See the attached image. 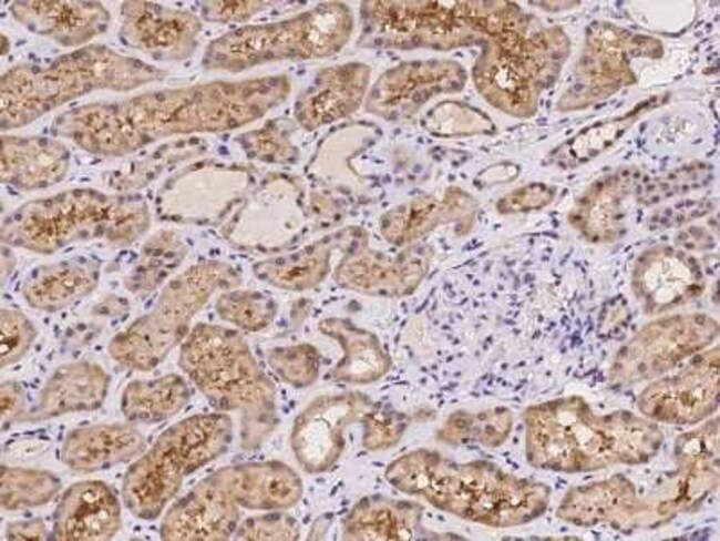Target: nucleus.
<instances>
[{
    "instance_id": "obj_25",
    "label": "nucleus",
    "mask_w": 720,
    "mask_h": 541,
    "mask_svg": "<svg viewBox=\"0 0 720 541\" xmlns=\"http://www.w3.org/2000/svg\"><path fill=\"white\" fill-rule=\"evenodd\" d=\"M453 68L449 64H416L408 65L392 72L382 80V84L401 86L394 91H374L372 102L383 108H404L414 102V94L418 103L429 98L434 92L453 90L459 84L457 79L451 75Z\"/></svg>"
},
{
    "instance_id": "obj_16",
    "label": "nucleus",
    "mask_w": 720,
    "mask_h": 541,
    "mask_svg": "<svg viewBox=\"0 0 720 541\" xmlns=\"http://www.w3.org/2000/svg\"><path fill=\"white\" fill-rule=\"evenodd\" d=\"M369 22L381 40L393 44L433 41L449 35L454 18L438 2H372Z\"/></svg>"
},
{
    "instance_id": "obj_26",
    "label": "nucleus",
    "mask_w": 720,
    "mask_h": 541,
    "mask_svg": "<svg viewBox=\"0 0 720 541\" xmlns=\"http://www.w3.org/2000/svg\"><path fill=\"white\" fill-rule=\"evenodd\" d=\"M1 507L23 510L50 501L59 491V478L45 470L1 466Z\"/></svg>"
},
{
    "instance_id": "obj_9",
    "label": "nucleus",
    "mask_w": 720,
    "mask_h": 541,
    "mask_svg": "<svg viewBox=\"0 0 720 541\" xmlns=\"http://www.w3.org/2000/svg\"><path fill=\"white\" fill-rule=\"evenodd\" d=\"M719 394V351L712 349L683 368L651 384L641 395L640 407L651 417L687 422L710 411Z\"/></svg>"
},
{
    "instance_id": "obj_6",
    "label": "nucleus",
    "mask_w": 720,
    "mask_h": 541,
    "mask_svg": "<svg viewBox=\"0 0 720 541\" xmlns=\"http://www.w3.org/2000/svg\"><path fill=\"white\" fill-rule=\"evenodd\" d=\"M718 330L717 321L699 314L655 320L619 350L611 376L624 382L658 376L707 347Z\"/></svg>"
},
{
    "instance_id": "obj_38",
    "label": "nucleus",
    "mask_w": 720,
    "mask_h": 541,
    "mask_svg": "<svg viewBox=\"0 0 720 541\" xmlns=\"http://www.w3.org/2000/svg\"><path fill=\"white\" fill-rule=\"evenodd\" d=\"M133 64H134L135 68H141L142 67V62L138 61V60H134Z\"/></svg>"
},
{
    "instance_id": "obj_3",
    "label": "nucleus",
    "mask_w": 720,
    "mask_h": 541,
    "mask_svg": "<svg viewBox=\"0 0 720 541\" xmlns=\"http://www.w3.org/2000/svg\"><path fill=\"white\" fill-rule=\"evenodd\" d=\"M233 440V421L224 412L186 417L164 430L126 470L122 500L143 520L157 518L184 479L225 453Z\"/></svg>"
},
{
    "instance_id": "obj_36",
    "label": "nucleus",
    "mask_w": 720,
    "mask_h": 541,
    "mask_svg": "<svg viewBox=\"0 0 720 541\" xmlns=\"http://www.w3.org/2000/svg\"><path fill=\"white\" fill-rule=\"evenodd\" d=\"M6 535L9 540H44L48 531L43 520L37 518L9 523Z\"/></svg>"
},
{
    "instance_id": "obj_28",
    "label": "nucleus",
    "mask_w": 720,
    "mask_h": 541,
    "mask_svg": "<svg viewBox=\"0 0 720 541\" xmlns=\"http://www.w3.org/2000/svg\"><path fill=\"white\" fill-rule=\"evenodd\" d=\"M215 307L223 320L245 331L266 328L277 314L276 302L253 289H227L217 298Z\"/></svg>"
},
{
    "instance_id": "obj_13",
    "label": "nucleus",
    "mask_w": 720,
    "mask_h": 541,
    "mask_svg": "<svg viewBox=\"0 0 720 541\" xmlns=\"http://www.w3.org/2000/svg\"><path fill=\"white\" fill-rule=\"evenodd\" d=\"M121 524V508L113 491L102 481L85 480L62 494L54 513L53 537L60 541H105Z\"/></svg>"
},
{
    "instance_id": "obj_30",
    "label": "nucleus",
    "mask_w": 720,
    "mask_h": 541,
    "mask_svg": "<svg viewBox=\"0 0 720 541\" xmlns=\"http://www.w3.org/2000/svg\"><path fill=\"white\" fill-rule=\"evenodd\" d=\"M268 364L282 381L296 388L311 386L319 375V354L309 344L276 347L268 354Z\"/></svg>"
},
{
    "instance_id": "obj_41",
    "label": "nucleus",
    "mask_w": 720,
    "mask_h": 541,
    "mask_svg": "<svg viewBox=\"0 0 720 541\" xmlns=\"http://www.w3.org/2000/svg\"><path fill=\"white\" fill-rule=\"evenodd\" d=\"M38 71H39V68H34V69H33V72H34V73L38 72Z\"/></svg>"
},
{
    "instance_id": "obj_23",
    "label": "nucleus",
    "mask_w": 720,
    "mask_h": 541,
    "mask_svg": "<svg viewBox=\"0 0 720 541\" xmlns=\"http://www.w3.org/2000/svg\"><path fill=\"white\" fill-rule=\"evenodd\" d=\"M628 170L597 181L592 190L577 202L570 222L594 242L610 239L618 233L616 224L623 217L619 212L621 195L629 185Z\"/></svg>"
},
{
    "instance_id": "obj_27",
    "label": "nucleus",
    "mask_w": 720,
    "mask_h": 541,
    "mask_svg": "<svg viewBox=\"0 0 720 541\" xmlns=\"http://www.w3.org/2000/svg\"><path fill=\"white\" fill-rule=\"evenodd\" d=\"M41 150H11L2 155V174L16 186L45 187L60 178L66 154Z\"/></svg>"
},
{
    "instance_id": "obj_33",
    "label": "nucleus",
    "mask_w": 720,
    "mask_h": 541,
    "mask_svg": "<svg viewBox=\"0 0 720 541\" xmlns=\"http://www.w3.org/2000/svg\"><path fill=\"white\" fill-rule=\"evenodd\" d=\"M363 446L372 451L395 445L405 429L404 417L395 411L380 409L376 405L362 419Z\"/></svg>"
},
{
    "instance_id": "obj_24",
    "label": "nucleus",
    "mask_w": 720,
    "mask_h": 541,
    "mask_svg": "<svg viewBox=\"0 0 720 541\" xmlns=\"http://www.w3.org/2000/svg\"><path fill=\"white\" fill-rule=\"evenodd\" d=\"M333 247L331 242L315 244L299 253L260 263L255 266V274L280 289L312 288L327 276Z\"/></svg>"
},
{
    "instance_id": "obj_8",
    "label": "nucleus",
    "mask_w": 720,
    "mask_h": 541,
    "mask_svg": "<svg viewBox=\"0 0 720 541\" xmlns=\"http://www.w3.org/2000/svg\"><path fill=\"white\" fill-rule=\"evenodd\" d=\"M239 506L212 474L198 481L165 513L160 535L165 541H222L239 524Z\"/></svg>"
},
{
    "instance_id": "obj_10",
    "label": "nucleus",
    "mask_w": 720,
    "mask_h": 541,
    "mask_svg": "<svg viewBox=\"0 0 720 541\" xmlns=\"http://www.w3.org/2000/svg\"><path fill=\"white\" fill-rule=\"evenodd\" d=\"M432 252L414 247L395 257L372 252H350L335 270L343 288L370 296L402 297L420 285L429 270Z\"/></svg>"
},
{
    "instance_id": "obj_12",
    "label": "nucleus",
    "mask_w": 720,
    "mask_h": 541,
    "mask_svg": "<svg viewBox=\"0 0 720 541\" xmlns=\"http://www.w3.org/2000/svg\"><path fill=\"white\" fill-rule=\"evenodd\" d=\"M210 474L240 508L248 510H286L297 504L304 492L298 473L277 460L232 465Z\"/></svg>"
},
{
    "instance_id": "obj_5",
    "label": "nucleus",
    "mask_w": 720,
    "mask_h": 541,
    "mask_svg": "<svg viewBox=\"0 0 720 541\" xmlns=\"http://www.w3.org/2000/svg\"><path fill=\"white\" fill-rule=\"evenodd\" d=\"M136 218L135 214H117V208L95 192L75 190L71 197L63 193L55 198L43 200L28 212L13 215L7 226V238L14 245L43 253H52L74 236L86 237L82 225H93L106 232L107 222L123 225Z\"/></svg>"
},
{
    "instance_id": "obj_4",
    "label": "nucleus",
    "mask_w": 720,
    "mask_h": 541,
    "mask_svg": "<svg viewBox=\"0 0 720 541\" xmlns=\"http://www.w3.org/2000/svg\"><path fill=\"white\" fill-rule=\"evenodd\" d=\"M239 283L238 273L226 263L202 262L189 267L163 287L146 314L111 339L110 356L127 369H153L186 338L193 318L210 296Z\"/></svg>"
},
{
    "instance_id": "obj_20",
    "label": "nucleus",
    "mask_w": 720,
    "mask_h": 541,
    "mask_svg": "<svg viewBox=\"0 0 720 541\" xmlns=\"http://www.w3.org/2000/svg\"><path fill=\"white\" fill-rule=\"evenodd\" d=\"M367 81L364 67L356 64L327 72L301 103L300 120L315 126L352 112L363 98Z\"/></svg>"
},
{
    "instance_id": "obj_22",
    "label": "nucleus",
    "mask_w": 720,
    "mask_h": 541,
    "mask_svg": "<svg viewBox=\"0 0 720 541\" xmlns=\"http://www.w3.org/2000/svg\"><path fill=\"white\" fill-rule=\"evenodd\" d=\"M463 207H467V200L461 192H449L443 200L420 197L388 212L381 231L391 243L403 245L439 224L455 220Z\"/></svg>"
},
{
    "instance_id": "obj_18",
    "label": "nucleus",
    "mask_w": 720,
    "mask_h": 541,
    "mask_svg": "<svg viewBox=\"0 0 720 541\" xmlns=\"http://www.w3.org/2000/svg\"><path fill=\"white\" fill-rule=\"evenodd\" d=\"M99 278L94 265L63 261L33 269L22 285V296L30 307L52 313L90 295Z\"/></svg>"
},
{
    "instance_id": "obj_17",
    "label": "nucleus",
    "mask_w": 720,
    "mask_h": 541,
    "mask_svg": "<svg viewBox=\"0 0 720 541\" xmlns=\"http://www.w3.org/2000/svg\"><path fill=\"white\" fill-rule=\"evenodd\" d=\"M421 508L414 502L381 496L358 501L342 521L344 540H411L416 535Z\"/></svg>"
},
{
    "instance_id": "obj_29",
    "label": "nucleus",
    "mask_w": 720,
    "mask_h": 541,
    "mask_svg": "<svg viewBox=\"0 0 720 541\" xmlns=\"http://www.w3.org/2000/svg\"><path fill=\"white\" fill-rule=\"evenodd\" d=\"M182 258L183 255L176 249L146 246L142 256L125 276V287L136 295L151 293L165 282Z\"/></svg>"
},
{
    "instance_id": "obj_7",
    "label": "nucleus",
    "mask_w": 720,
    "mask_h": 541,
    "mask_svg": "<svg viewBox=\"0 0 720 541\" xmlns=\"http://www.w3.org/2000/svg\"><path fill=\"white\" fill-rule=\"evenodd\" d=\"M374 404L361 392L321 396L295 419L290 445L302 469L318 473L329 469L344 447V430L362 421Z\"/></svg>"
},
{
    "instance_id": "obj_2",
    "label": "nucleus",
    "mask_w": 720,
    "mask_h": 541,
    "mask_svg": "<svg viewBox=\"0 0 720 541\" xmlns=\"http://www.w3.org/2000/svg\"><path fill=\"white\" fill-rule=\"evenodd\" d=\"M178 365L219 412H240L243 449H258L279 422L272 381L235 329L198 324L183 340Z\"/></svg>"
},
{
    "instance_id": "obj_32",
    "label": "nucleus",
    "mask_w": 720,
    "mask_h": 541,
    "mask_svg": "<svg viewBox=\"0 0 720 541\" xmlns=\"http://www.w3.org/2000/svg\"><path fill=\"white\" fill-rule=\"evenodd\" d=\"M234 535L236 540L292 541L300 537V525L294 517L274 511L246 519Z\"/></svg>"
},
{
    "instance_id": "obj_1",
    "label": "nucleus",
    "mask_w": 720,
    "mask_h": 541,
    "mask_svg": "<svg viewBox=\"0 0 720 541\" xmlns=\"http://www.w3.org/2000/svg\"><path fill=\"white\" fill-rule=\"evenodd\" d=\"M384 477L395 489L420 496L461 518L494 527L539 516L548 489L485 462L454 463L438 452L416 449L389 463Z\"/></svg>"
},
{
    "instance_id": "obj_40",
    "label": "nucleus",
    "mask_w": 720,
    "mask_h": 541,
    "mask_svg": "<svg viewBox=\"0 0 720 541\" xmlns=\"http://www.w3.org/2000/svg\"><path fill=\"white\" fill-rule=\"evenodd\" d=\"M44 110L49 109L50 106L48 104H43Z\"/></svg>"
},
{
    "instance_id": "obj_11",
    "label": "nucleus",
    "mask_w": 720,
    "mask_h": 541,
    "mask_svg": "<svg viewBox=\"0 0 720 541\" xmlns=\"http://www.w3.org/2000/svg\"><path fill=\"white\" fill-rule=\"evenodd\" d=\"M631 282L636 296L651 313L686 303L699 296L704 287L697 261L668 246L640 255Z\"/></svg>"
},
{
    "instance_id": "obj_19",
    "label": "nucleus",
    "mask_w": 720,
    "mask_h": 541,
    "mask_svg": "<svg viewBox=\"0 0 720 541\" xmlns=\"http://www.w3.org/2000/svg\"><path fill=\"white\" fill-rule=\"evenodd\" d=\"M319 329L336 339L342 349V357L332 371L336 380L369 384L389 371L390 357L372 333L343 318H326L319 323Z\"/></svg>"
},
{
    "instance_id": "obj_35",
    "label": "nucleus",
    "mask_w": 720,
    "mask_h": 541,
    "mask_svg": "<svg viewBox=\"0 0 720 541\" xmlns=\"http://www.w3.org/2000/svg\"><path fill=\"white\" fill-rule=\"evenodd\" d=\"M0 406L2 420H23L25 414L24 392L14 380L1 384Z\"/></svg>"
},
{
    "instance_id": "obj_39",
    "label": "nucleus",
    "mask_w": 720,
    "mask_h": 541,
    "mask_svg": "<svg viewBox=\"0 0 720 541\" xmlns=\"http://www.w3.org/2000/svg\"><path fill=\"white\" fill-rule=\"evenodd\" d=\"M80 55H81V52L73 53V57H80Z\"/></svg>"
},
{
    "instance_id": "obj_15",
    "label": "nucleus",
    "mask_w": 720,
    "mask_h": 541,
    "mask_svg": "<svg viewBox=\"0 0 720 541\" xmlns=\"http://www.w3.org/2000/svg\"><path fill=\"white\" fill-rule=\"evenodd\" d=\"M143 435L130 423H99L70 431L61 460L76 472H93L126 462L144 451Z\"/></svg>"
},
{
    "instance_id": "obj_21",
    "label": "nucleus",
    "mask_w": 720,
    "mask_h": 541,
    "mask_svg": "<svg viewBox=\"0 0 720 541\" xmlns=\"http://www.w3.org/2000/svg\"><path fill=\"white\" fill-rule=\"evenodd\" d=\"M188 399L185 380L167 374L128 382L122 392L121 410L131 422L156 423L177 415Z\"/></svg>"
},
{
    "instance_id": "obj_37",
    "label": "nucleus",
    "mask_w": 720,
    "mask_h": 541,
    "mask_svg": "<svg viewBox=\"0 0 720 541\" xmlns=\"http://www.w3.org/2000/svg\"><path fill=\"white\" fill-rule=\"evenodd\" d=\"M155 99L157 102H163L165 100V96L163 93H156Z\"/></svg>"
},
{
    "instance_id": "obj_34",
    "label": "nucleus",
    "mask_w": 720,
    "mask_h": 541,
    "mask_svg": "<svg viewBox=\"0 0 720 541\" xmlns=\"http://www.w3.org/2000/svg\"><path fill=\"white\" fill-rule=\"evenodd\" d=\"M554 191L545 184H531L515 190L497 203V208L503 213H513L541 208L553 197Z\"/></svg>"
},
{
    "instance_id": "obj_14",
    "label": "nucleus",
    "mask_w": 720,
    "mask_h": 541,
    "mask_svg": "<svg viewBox=\"0 0 720 541\" xmlns=\"http://www.w3.org/2000/svg\"><path fill=\"white\" fill-rule=\"evenodd\" d=\"M109 375L96 363L78 360L58 367L40 390L24 420L43 421L69 412L99 408L107 392Z\"/></svg>"
},
{
    "instance_id": "obj_31",
    "label": "nucleus",
    "mask_w": 720,
    "mask_h": 541,
    "mask_svg": "<svg viewBox=\"0 0 720 541\" xmlns=\"http://www.w3.org/2000/svg\"><path fill=\"white\" fill-rule=\"evenodd\" d=\"M35 336L33 324L23 313L2 308L0 313L1 368L19 361L32 346Z\"/></svg>"
}]
</instances>
